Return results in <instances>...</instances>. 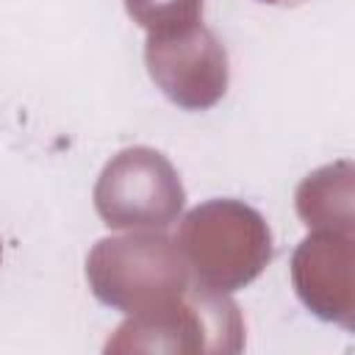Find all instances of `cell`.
Listing matches in <instances>:
<instances>
[{"label": "cell", "instance_id": "obj_1", "mask_svg": "<svg viewBox=\"0 0 355 355\" xmlns=\"http://www.w3.org/2000/svg\"><path fill=\"white\" fill-rule=\"evenodd\" d=\"M255 3H263V6H300V3H308V0H255Z\"/></svg>", "mask_w": 355, "mask_h": 355}]
</instances>
